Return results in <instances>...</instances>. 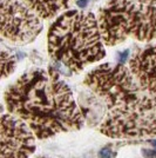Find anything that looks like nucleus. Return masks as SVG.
I'll return each instance as SVG.
<instances>
[{"label":"nucleus","mask_w":156,"mask_h":158,"mask_svg":"<svg viewBox=\"0 0 156 158\" xmlns=\"http://www.w3.org/2000/svg\"><path fill=\"white\" fill-rule=\"evenodd\" d=\"M10 114L24 120L38 139L84 125V116L69 86L53 70H33L22 74L5 92Z\"/></svg>","instance_id":"f257e3e1"},{"label":"nucleus","mask_w":156,"mask_h":158,"mask_svg":"<svg viewBox=\"0 0 156 158\" xmlns=\"http://www.w3.org/2000/svg\"><path fill=\"white\" fill-rule=\"evenodd\" d=\"M102 43L98 19L91 12L67 11L48 31L51 58L72 72H81L86 66L104 58Z\"/></svg>","instance_id":"f03ea898"},{"label":"nucleus","mask_w":156,"mask_h":158,"mask_svg":"<svg viewBox=\"0 0 156 158\" xmlns=\"http://www.w3.org/2000/svg\"><path fill=\"white\" fill-rule=\"evenodd\" d=\"M98 23L107 46H115L129 38L155 40L156 0H107L99 10Z\"/></svg>","instance_id":"7ed1b4c3"},{"label":"nucleus","mask_w":156,"mask_h":158,"mask_svg":"<svg viewBox=\"0 0 156 158\" xmlns=\"http://www.w3.org/2000/svg\"><path fill=\"white\" fill-rule=\"evenodd\" d=\"M100 132L111 138L156 137V97L143 91L109 109Z\"/></svg>","instance_id":"20e7f679"},{"label":"nucleus","mask_w":156,"mask_h":158,"mask_svg":"<svg viewBox=\"0 0 156 158\" xmlns=\"http://www.w3.org/2000/svg\"><path fill=\"white\" fill-rule=\"evenodd\" d=\"M85 85L103 100L109 109L143 92L134 74L122 64H102L86 76Z\"/></svg>","instance_id":"39448f33"},{"label":"nucleus","mask_w":156,"mask_h":158,"mask_svg":"<svg viewBox=\"0 0 156 158\" xmlns=\"http://www.w3.org/2000/svg\"><path fill=\"white\" fill-rule=\"evenodd\" d=\"M0 12L1 35L15 45L32 43L42 31L41 18L26 0H0Z\"/></svg>","instance_id":"423d86ee"},{"label":"nucleus","mask_w":156,"mask_h":158,"mask_svg":"<svg viewBox=\"0 0 156 158\" xmlns=\"http://www.w3.org/2000/svg\"><path fill=\"white\" fill-rule=\"evenodd\" d=\"M35 151V135L20 118L1 116V158H28Z\"/></svg>","instance_id":"0eeeda50"},{"label":"nucleus","mask_w":156,"mask_h":158,"mask_svg":"<svg viewBox=\"0 0 156 158\" xmlns=\"http://www.w3.org/2000/svg\"><path fill=\"white\" fill-rule=\"evenodd\" d=\"M129 70L143 91L156 97V44L135 53Z\"/></svg>","instance_id":"6e6552de"},{"label":"nucleus","mask_w":156,"mask_h":158,"mask_svg":"<svg viewBox=\"0 0 156 158\" xmlns=\"http://www.w3.org/2000/svg\"><path fill=\"white\" fill-rule=\"evenodd\" d=\"M41 19H52L65 12L75 0H26Z\"/></svg>","instance_id":"1a4fd4ad"},{"label":"nucleus","mask_w":156,"mask_h":158,"mask_svg":"<svg viewBox=\"0 0 156 158\" xmlns=\"http://www.w3.org/2000/svg\"><path fill=\"white\" fill-rule=\"evenodd\" d=\"M17 60L12 53L2 51L1 52V78H6L14 72Z\"/></svg>","instance_id":"9d476101"}]
</instances>
